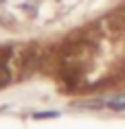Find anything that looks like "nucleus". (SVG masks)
Masks as SVG:
<instances>
[{"label":"nucleus","mask_w":125,"mask_h":129,"mask_svg":"<svg viewBox=\"0 0 125 129\" xmlns=\"http://www.w3.org/2000/svg\"><path fill=\"white\" fill-rule=\"evenodd\" d=\"M94 105H108V107H114V109H125V101H99Z\"/></svg>","instance_id":"f257e3e1"},{"label":"nucleus","mask_w":125,"mask_h":129,"mask_svg":"<svg viewBox=\"0 0 125 129\" xmlns=\"http://www.w3.org/2000/svg\"><path fill=\"white\" fill-rule=\"evenodd\" d=\"M0 2H2V0H0Z\"/></svg>","instance_id":"7ed1b4c3"},{"label":"nucleus","mask_w":125,"mask_h":129,"mask_svg":"<svg viewBox=\"0 0 125 129\" xmlns=\"http://www.w3.org/2000/svg\"><path fill=\"white\" fill-rule=\"evenodd\" d=\"M55 116H59L57 112H42V114H35V118H55Z\"/></svg>","instance_id":"f03ea898"}]
</instances>
